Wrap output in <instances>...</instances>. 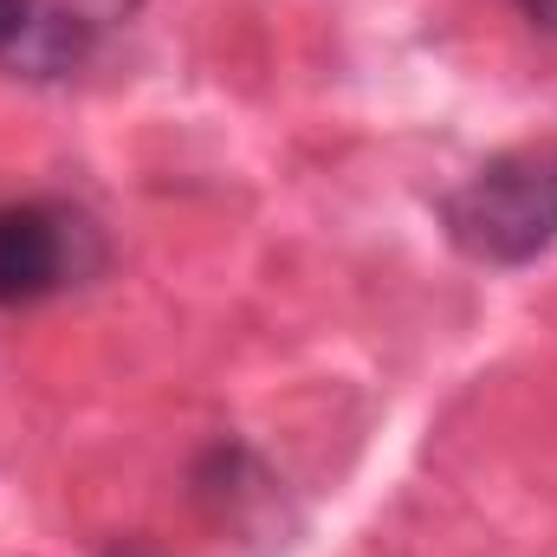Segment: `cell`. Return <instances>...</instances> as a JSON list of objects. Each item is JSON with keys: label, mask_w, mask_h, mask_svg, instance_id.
Segmentation results:
<instances>
[{"label": "cell", "mask_w": 557, "mask_h": 557, "mask_svg": "<svg viewBox=\"0 0 557 557\" xmlns=\"http://www.w3.org/2000/svg\"><path fill=\"white\" fill-rule=\"evenodd\" d=\"M441 234L473 267H532L557 247V137L486 156L441 201Z\"/></svg>", "instance_id": "6da1fadb"}, {"label": "cell", "mask_w": 557, "mask_h": 557, "mask_svg": "<svg viewBox=\"0 0 557 557\" xmlns=\"http://www.w3.org/2000/svg\"><path fill=\"white\" fill-rule=\"evenodd\" d=\"M111 267L104 227L59 195L0 201V311L52 305Z\"/></svg>", "instance_id": "7a4b0ae2"}, {"label": "cell", "mask_w": 557, "mask_h": 557, "mask_svg": "<svg viewBox=\"0 0 557 557\" xmlns=\"http://www.w3.org/2000/svg\"><path fill=\"white\" fill-rule=\"evenodd\" d=\"M188 486H195V506L221 512V519H247L253 499H273V473L260 467L253 447L240 441H214L195 467H188Z\"/></svg>", "instance_id": "3957f363"}, {"label": "cell", "mask_w": 557, "mask_h": 557, "mask_svg": "<svg viewBox=\"0 0 557 557\" xmlns=\"http://www.w3.org/2000/svg\"><path fill=\"white\" fill-rule=\"evenodd\" d=\"M39 7H46V0H0V65L26 46V33H33Z\"/></svg>", "instance_id": "277c9868"}, {"label": "cell", "mask_w": 557, "mask_h": 557, "mask_svg": "<svg viewBox=\"0 0 557 557\" xmlns=\"http://www.w3.org/2000/svg\"><path fill=\"white\" fill-rule=\"evenodd\" d=\"M72 7H78V13H91L98 26H111V20H131L143 0H72Z\"/></svg>", "instance_id": "5b68a950"}, {"label": "cell", "mask_w": 557, "mask_h": 557, "mask_svg": "<svg viewBox=\"0 0 557 557\" xmlns=\"http://www.w3.org/2000/svg\"><path fill=\"white\" fill-rule=\"evenodd\" d=\"M512 7H519L525 26H539V33H552L557 39V0H512Z\"/></svg>", "instance_id": "8992f818"}, {"label": "cell", "mask_w": 557, "mask_h": 557, "mask_svg": "<svg viewBox=\"0 0 557 557\" xmlns=\"http://www.w3.org/2000/svg\"><path fill=\"white\" fill-rule=\"evenodd\" d=\"M104 557H162V552H149V545H137V539H117Z\"/></svg>", "instance_id": "52a82bcc"}]
</instances>
